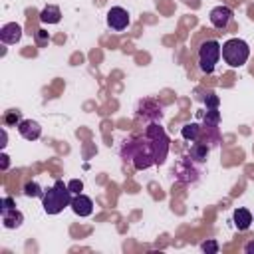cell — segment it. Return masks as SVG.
Segmentation results:
<instances>
[{
	"mask_svg": "<svg viewBox=\"0 0 254 254\" xmlns=\"http://www.w3.org/2000/svg\"><path fill=\"white\" fill-rule=\"evenodd\" d=\"M145 135L149 137V141H151V145H153V151H155V163L161 165V163L165 161L167 153H169V137H167L165 129H163L161 125H157V123H151V125L147 127Z\"/></svg>",
	"mask_w": 254,
	"mask_h": 254,
	"instance_id": "cell-5",
	"label": "cell"
},
{
	"mask_svg": "<svg viewBox=\"0 0 254 254\" xmlns=\"http://www.w3.org/2000/svg\"><path fill=\"white\" fill-rule=\"evenodd\" d=\"M220 44L216 40H206L198 48V65L204 73H212L220 60Z\"/></svg>",
	"mask_w": 254,
	"mask_h": 254,
	"instance_id": "cell-4",
	"label": "cell"
},
{
	"mask_svg": "<svg viewBox=\"0 0 254 254\" xmlns=\"http://www.w3.org/2000/svg\"><path fill=\"white\" fill-rule=\"evenodd\" d=\"M24 194H26V196H44V190H42V187H40L36 181H30V183H26V187H24Z\"/></svg>",
	"mask_w": 254,
	"mask_h": 254,
	"instance_id": "cell-17",
	"label": "cell"
},
{
	"mask_svg": "<svg viewBox=\"0 0 254 254\" xmlns=\"http://www.w3.org/2000/svg\"><path fill=\"white\" fill-rule=\"evenodd\" d=\"M244 252H246V254H254V240L244 246Z\"/></svg>",
	"mask_w": 254,
	"mask_h": 254,
	"instance_id": "cell-24",
	"label": "cell"
},
{
	"mask_svg": "<svg viewBox=\"0 0 254 254\" xmlns=\"http://www.w3.org/2000/svg\"><path fill=\"white\" fill-rule=\"evenodd\" d=\"M181 135L187 141H198V137H200V125L198 123H187L181 129Z\"/></svg>",
	"mask_w": 254,
	"mask_h": 254,
	"instance_id": "cell-14",
	"label": "cell"
},
{
	"mask_svg": "<svg viewBox=\"0 0 254 254\" xmlns=\"http://www.w3.org/2000/svg\"><path fill=\"white\" fill-rule=\"evenodd\" d=\"M121 155L129 161H133L137 171H143V169H149L151 165H155V151H153V145H151L147 135L125 141Z\"/></svg>",
	"mask_w": 254,
	"mask_h": 254,
	"instance_id": "cell-1",
	"label": "cell"
},
{
	"mask_svg": "<svg viewBox=\"0 0 254 254\" xmlns=\"http://www.w3.org/2000/svg\"><path fill=\"white\" fill-rule=\"evenodd\" d=\"M22 38V26L16 22H8L0 28V40L4 44H16Z\"/></svg>",
	"mask_w": 254,
	"mask_h": 254,
	"instance_id": "cell-10",
	"label": "cell"
},
{
	"mask_svg": "<svg viewBox=\"0 0 254 254\" xmlns=\"http://www.w3.org/2000/svg\"><path fill=\"white\" fill-rule=\"evenodd\" d=\"M69 206H71V210H73L77 216H89V214L93 212V200H91L87 194H83V192L73 194Z\"/></svg>",
	"mask_w": 254,
	"mask_h": 254,
	"instance_id": "cell-8",
	"label": "cell"
},
{
	"mask_svg": "<svg viewBox=\"0 0 254 254\" xmlns=\"http://www.w3.org/2000/svg\"><path fill=\"white\" fill-rule=\"evenodd\" d=\"M18 133H20L26 141H36V139H40V135H42V127H40V123L34 121V119H22V123L18 125Z\"/></svg>",
	"mask_w": 254,
	"mask_h": 254,
	"instance_id": "cell-9",
	"label": "cell"
},
{
	"mask_svg": "<svg viewBox=\"0 0 254 254\" xmlns=\"http://www.w3.org/2000/svg\"><path fill=\"white\" fill-rule=\"evenodd\" d=\"M0 216H2V224H4L6 228H18V226L24 222V214H22L18 208L0 212Z\"/></svg>",
	"mask_w": 254,
	"mask_h": 254,
	"instance_id": "cell-11",
	"label": "cell"
},
{
	"mask_svg": "<svg viewBox=\"0 0 254 254\" xmlns=\"http://www.w3.org/2000/svg\"><path fill=\"white\" fill-rule=\"evenodd\" d=\"M129 22H131V18H129V12L125 8H121V6L109 8V12H107V26L111 30L121 32V30H125L129 26Z\"/></svg>",
	"mask_w": 254,
	"mask_h": 254,
	"instance_id": "cell-6",
	"label": "cell"
},
{
	"mask_svg": "<svg viewBox=\"0 0 254 254\" xmlns=\"http://www.w3.org/2000/svg\"><path fill=\"white\" fill-rule=\"evenodd\" d=\"M22 123V113L18 109H10L4 113V125L6 127H18Z\"/></svg>",
	"mask_w": 254,
	"mask_h": 254,
	"instance_id": "cell-15",
	"label": "cell"
},
{
	"mask_svg": "<svg viewBox=\"0 0 254 254\" xmlns=\"http://www.w3.org/2000/svg\"><path fill=\"white\" fill-rule=\"evenodd\" d=\"M220 56H222V60H224L230 67H240V65H244V64L248 62V58H250V46H248L244 40H240V38H230V40H226V42L222 44Z\"/></svg>",
	"mask_w": 254,
	"mask_h": 254,
	"instance_id": "cell-3",
	"label": "cell"
},
{
	"mask_svg": "<svg viewBox=\"0 0 254 254\" xmlns=\"http://www.w3.org/2000/svg\"><path fill=\"white\" fill-rule=\"evenodd\" d=\"M218 101H220V99H218V95H214V93H208V95L204 97V103H206L208 109H216V107H218Z\"/></svg>",
	"mask_w": 254,
	"mask_h": 254,
	"instance_id": "cell-21",
	"label": "cell"
},
{
	"mask_svg": "<svg viewBox=\"0 0 254 254\" xmlns=\"http://www.w3.org/2000/svg\"><path fill=\"white\" fill-rule=\"evenodd\" d=\"M60 20H62V10H60L58 6H54V4L46 6V8L40 12V22H42V24H58Z\"/></svg>",
	"mask_w": 254,
	"mask_h": 254,
	"instance_id": "cell-13",
	"label": "cell"
},
{
	"mask_svg": "<svg viewBox=\"0 0 254 254\" xmlns=\"http://www.w3.org/2000/svg\"><path fill=\"white\" fill-rule=\"evenodd\" d=\"M67 189L71 190V194H79V192L83 190V183H81L79 179H71V181L67 183Z\"/></svg>",
	"mask_w": 254,
	"mask_h": 254,
	"instance_id": "cell-19",
	"label": "cell"
},
{
	"mask_svg": "<svg viewBox=\"0 0 254 254\" xmlns=\"http://www.w3.org/2000/svg\"><path fill=\"white\" fill-rule=\"evenodd\" d=\"M71 198H73V194L67 189V185H64V181H56L48 190H44L42 204H44V210L48 214H58L65 206L71 204Z\"/></svg>",
	"mask_w": 254,
	"mask_h": 254,
	"instance_id": "cell-2",
	"label": "cell"
},
{
	"mask_svg": "<svg viewBox=\"0 0 254 254\" xmlns=\"http://www.w3.org/2000/svg\"><path fill=\"white\" fill-rule=\"evenodd\" d=\"M0 159H2V171H6V169H8V165H10V163H8V155H2Z\"/></svg>",
	"mask_w": 254,
	"mask_h": 254,
	"instance_id": "cell-25",
	"label": "cell"
},
{
	"mask_svg": "<svg viewBox=\"0 0 254 254\" xmlns=\"http://www.w3.org/2000/svg\"><path fill=\"white\" fill-rule=\"evenodd\" d=\"M12 208H16V202H14V198H12V196H4V198L0 200V212L12 210Z\"/></svg>",
	"mask_w": 254,
	"mask_h": 254,
	"instance_id": "cell-20",
	"label": "cell"
},
{
	"mask_svg": "<svg viewBox=\"0 0 254 254\" xmlns=\"http://www.w3.org/2000/svg\"><path fill=\"white\" fill-rule=\"evenodd\" d=\"M218 119H220V115H218V111L216 109H210V111H206V115H204V125H216L218 123Z\"/></svg>",
	"mask_w": 254,
	"mask_h": 254,
	"instance_id": "cell-18",
	"label": "cell"
},
{
	"mask_svg": "<svg viewBox=\"0 0 254 254\" xmlns=\"http://www.w3.org/2000/svg\"><path fill=\"white\" fill-rule=\"evenodd\" d=\"M232 220H234V226L238 230H246L252 224V212L248 208H236L232 214Z\"/></svg>",
	"mask_w": 254,
	"mask_h": 254,
	"instance_id": "cell-12",
	"label": "cell"
},
{
	"mask_svg": "<svg viewBox=\"0 0 254 254\" xmlns=\"http://www.w3.org/2000/svg\"><path fill=\"white\" fill-rule=\"evenodd\" d=\"M200 248H202L204 252H210V254H216V252H218V244H216L214 240H206V242H202Z\"/></svg>",
	"mask_w": 254,
	"mask_h": 254,
	"instance_id": "cell-22",
	"label": "cell"
},
{
	"mask_svg": "<svg viewBox=\"0 0 254 254\" xmlns=\"http://www.w3.org/2000/svg\"><path fill=\"white\" fill-rule=\"evenodd\" d=\"M206 155H208V147L204 143H194L190 147V157L194 161H206Z\"/></svg>",
	"mask_w": 254,
	"mask_h": 254,
	"instance_id": "cell-16",
	"label": "cell"
},
{
	"mask_svg": "<svg viewBox=\"0 0 254 254\" xmlns=\"http://www.w3.org/2000/svg\"><path fill=\"white\" fill-rule=\"evenodd\" d=\"M36 40H38V44H46V42L50 40V34H48L46 30H38V34H36Z\"/></svg>",
	"mask_w": 254,
	"mask_h": 254,
	"instance_id": "cell-23",
	"label": "cell"
},
{
	"mask_svg": "<svg viewBox=\"0 0 254 254\" xmlns=\"http://www.w3.org/2000/svg\"><path fill=\"white\" fill-rule=\"evenodd\" d=\"M232 16H234V14H232V10H230L228 6H216V8H212L210 14H208L210 24H212L214 28H226V26L230 24Z\"/></svg>",
	"mask_w": 254,
	"mask_h": 254,
	"instance_id": "cell-7",
	"label": "cell"
}]
</instances>
